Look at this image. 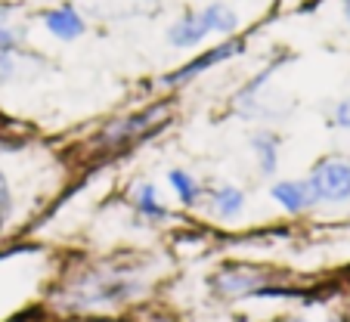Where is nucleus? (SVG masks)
<instances>
[{"label": "nucleus", "mask_w": 350, "mask_h": 322, "mask_svg": "<svg viewBox=\"0 0 350 322\" xmlns=\"http://www.w3.org/2000/svg\"><path fill=\"white\" fill-rule=\"evenodd\" d=\"M167 121H171V103L161 99V103L143 105L137 112H127V115L112 118L96 137H93V146H96L99 152L124 149V146H133V143H139V139H146L149 133H159Z\"/></svg>", "instance_id": "obj_1"}, {"label": "nucleus", "mask_w": 350, "mask_h": 322, "mask_svg": "<svg viewBox=\"0 0 350 322\" xmlns=\"http://www.w3.org/2000/svg\"><path fill=\"white\" fill-rule=\"evenodd\" d=\"M143 291V285L131 276H103V270L84 276L72 289V307H99V304H124Z\"/></svg>", "instance_id": "obj_2"}, {"label": "nucleus", "mask_w": 350, "mask_h": 322, "mask_svg": "<svg viewBox=\"0 0 350 322\" xmlns=\"http://www.w3.org/2000/svg\"><path fill=\"white\" fill-rule=\"evenodd\" d=\"M239 53H245V38H239V34H232V38H224L220 44L205 46V50L198 53V56H192V59L183 62L180 68L167 72L165 78H161V87H167V90H174V87H186V84H192V81H198L202 75H208L211 68H217L220 62L236 59Z\"/></svg>", "instance_id": "obj_3"}, {"label": "nucleus", "mask_w": 350, "mask_h": 322, "mask_svg": "<svg viewBox=\"0 0 350 322\" xmlns=\"http://www.w3.org/2000/svg\"><path fill=\"white\" fill-rule=\"evenodd\" d=\"M313 196L319 204H344L350 202V161L347 158H319L307 174Z\"/></svg>", "instance_id": "obj_4"}, {"label": "nucleus", "mask_w": 350, "mask_h": 322, "mask_svg": "<svg viewBox=\"0 0 350 322\" xmlns=\"http://www.w3.org/2000/svg\"><path fill=\"white\" fill-rule=\"evenodd\" d=\"M267 273L258 267H224L214 273L211 289L224 297H242V295H258L260 289H267Z\"/></svg>", "instance_id": "obj_5"}, {"label": "nucleus", "mask_w": 350, "mask_h": 322, "mask_svg": "<svg viewBox=\"0 0 350 322\" xmlns=\"http://www.w3.org/2000/svg\"><path fill=\"white\" fill-rule=\"evenodd\" d=\"M202 208H205L214 220L232 224V220H239L245 214V208H248V196H245V189H242V186H236V183L205 186Z\"/></svg>", "instance_id": "obj_6"}, {"label": "nucleus", "mask_w": 350, "mask_h": 322, "mask_svg": "<svg viewBox=\"0 0 350 322\" xmlns=\"http://www.w3.org/2000/svg\"><path fill=\"white\" fill-rule=\"evenodd\" d=\"M267 192H270V198L285 211V214H295V217L297 214H307V211H313V208H319V202H317V196H313L307 177L304 180L279 177V180H273Z\"/></svg>", "instance_id": "obj_7"}, {"label": "nucleus", "mask_w": 350, "mask_h": 322, "mask_svg": "<svg viewBox=\"0 0 350 322\" xmlns=\"http://www.w3.org/2000/svg\"><path fill=\"white\" fill-rule=\"evenodd\" d=\"M40 25H44V31L50 34V38L66 40V44L87 34L84 13H81L78 7H72V3H59V7H53V10H44V13H40Z\"/></svg>", "instance_id": "obj_8"}, {"label": "nucleus", "mask_w": 350, "mask_h": 322, "mask_svg": "<svg viewBox=\"0 0 350 322\" xmlns=\"http://www.w3.org/2000/svg\"><path fill=\"white\" fill-rule=\"evenodd\" d=\"M208 38H211V34H208L205 19H202L198 10H186V13L177 16L165 31V40L174 46V50H198Z\"/></svg>", "instance_id": "obj_9"}, {"label": "nucleus", "mask_w": 350, "mask_h": 322, "mask_svg": "<svg viewBox=\"0 0 350 322\" xmlns=\"http://www.w3.org/2000/svg\"><path fill=\"white\" fill-rule=\"evenodd\" d=\"M248 149L254 155V167L264 180H276V171H279V158H282V139H279L276 131H254L248 137Z\"/></svg>", "instance_id": "obj_10"}, {"label": "nucleus", "mask_w": 350, "mask_h": 322, "mask_svg": "<svg viewBox=\"0 0 350 322\" xmlns=\"http://www.w3.org/2000/svg\"><path fill=\"white\" fill-rule=\"evenodd\" d=\"M127 198H131V208L137 211V217H143L146 224H167V220H171V208L161 202L159 186L149 183V180L133 183Z\"/></svg>", "instance_id": "obj_11"}, {"label": "nucleus", "mask_w": 350, "mask_h": 322, "mask_svg": "<svg viewBox=\"0 0 350 322\" xmlns=\"http://www.w3.org/2000/svg\"><path fill=\"white\" fill-rule=\"evenodd\" d=\"M167 186H171L174 198L183 211H198L202 208V198H205V183L196 177L186 167H171L167 171Z\"/></svg>", "instance_id": "obj_12"}, {"label": "nucleus", "mask_w": 350, "mask_h": 322, "mask_svg": "<svg viewBox=\"0 0 350 322\" xmlns=\"http://www.w3.org/2000/svg\"><path fill=\"white\" fill-rule=\"evenodd\" d=\"M198 13L205 19L208 34H217V38H232V34H239V28H242L239 13L230 7V3H224V0H214V3L202 7Z\"/></svg>", "instance_id": "obj_13"}, {"label": "nucleus", "mask_w": 350, "mask_h": 322, "mask_svg": "<svg viewBox=\"0 0 350 322\" xmlns=\"http://www.w3.org/2000/svg\"><path fill=\"white\" fill-rule=\"evenodd\" d=\"M13 211H16V198H13V189H10L7 174H3V167H0V230L10 224Z\"/></svg>", "instance_id": "obj_14"}, {"label": "nucleus", "mask_w": 350, "mask_h": 322, "mask_svg": "<svg viewBox=\"0 0 350 322\" xmlns=\"http://www.w3.org/2000/svg\"><path fill=\"white\" fill-rule=\"evenodd\" d=\"M22 50V31L10 25V19L0 16V53H19Z\"/></svg>", "instance_id": "obj_15"}, {"label": "nucleus", "mask_w": 350, "mask_h": 322, "mask_svg": "<svg viewBox=\"0 0 350 322\" xmlns=\"http://www.w3.org/2000/svg\"><path fill=\"white\" fill-rule=\"evenodd\" d=\"M19 53H0V84H10L19 75Z\"/></svg>", "instance_id": "obj_16"}, {"label": "nucleus", "mask_w": 350, "mask_h": 322, "mask_svg": "<svg viewBox=\"0 0 350 322\" xmlns=\"http://www.w3.org/2000/svg\"><path fill=\"white\" fill-rule=\"evenodd\" d=\"M273 322H307L304 316H279V319H273Z\"/></svg>", "instance_id": "obj_17"}, {"label": "nucleus", "mask_w": 350, "mask_h": 322, "mask_svg": "<svg viewBox=\"0 0 350 322\" xmlns=\"http://www.w3.org/2000/svg\"><path fill=\"white\" fill-rule=\"evenodd\" d=\"M341 7H344V19H347V25H350V0H341Z\"/></svg>", "instance_id": "obj_18"}, {"label": "nucleus", "mask_w": 350, "mask_h": 322, "mask_svg": "<svg viewBox=\"0 0 350 322\" xmlns=\"http://www.w3.org/2000/svg\"><path fill=\"white\" fill-rule=\"evenodd\" d=\"M87 322H115V319H103V316H93V319H87Z\"/></svg>", "instance_id": "obj_19"}]
</instances>
